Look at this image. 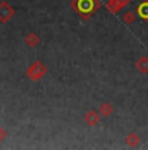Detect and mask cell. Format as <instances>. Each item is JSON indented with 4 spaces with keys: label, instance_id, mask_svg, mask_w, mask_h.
<instances>
[{
    "label": "cell",
    "instance_id": "cell-2",
    "mask_svg": "<svg viewBox=\"0 0 148 150\" xmlns=\"http://www.w3.org/2000/svg\"><path fill=\"white\" fill-rule=\"evenodd\" d=\"M138 13L143 18H148V3H143L140 7L138 8Z\"/></svg>",
    "mask_w": 148,
    "mask_h": 150
},
{
    "label": "cell",
    "instance_id": "cell-1",
    "mask_svg": "<svg viewBox=\"0 0 148 150\" xmlns=\"http://www.w3.org/2000/svg\"><path fill=\"white\" fill-rule=\"evenodd\" d=\"M79 8L82 12H90L92 9V1L91 0H81L79 1Z\"/></svg>",
    "mask_w": 148,
    "mask_h": 150
}]
</instances>
